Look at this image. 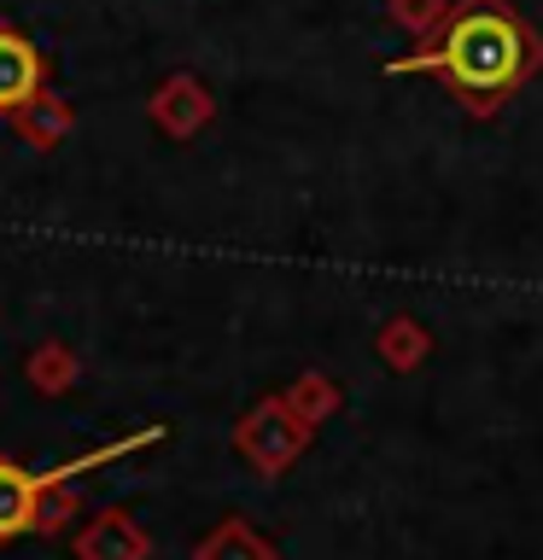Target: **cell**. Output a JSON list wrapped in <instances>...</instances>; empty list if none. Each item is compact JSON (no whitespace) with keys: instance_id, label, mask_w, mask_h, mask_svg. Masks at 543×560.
<instances>
[{"instance_id":"cell-1","label":"cell","mask_w":543,"mask_h":560,"mask_svg":"<svg viewBox=\"0 0 543 560\" xmlns=\"http://www.w3.org/2000/svg\"><path fill=\"white\" fill-rule=\"evenodd\" d=\"M392 77H438L473 117L502 112L543 70V35L508 0H455L420 52L385 65Z\"/></svg>"},{"instance_id":"cell-2","label":"cell","mask_w":543,"mask_h":560,"mask_svg":"<svg viewBox=\"0 0 543 560\" xmlns=\"http://www.w3.org/2000/svg\"><path fill=\"white\" fill-rule=\"evenodd\" d=\"M35 94H42V52L18 30H0V112L30 105Z\"/></svg>"},{"instance_id":"cell-3","label":"cell","mask_w":543,"mask_h":560,"mask_svg":"<svg viewBox=\"0 0 543 560\" xmlns=\"http://www.w3.org/2000/svg\"><path fill=\"white\" fill-rule=\"evenodd\" d=\"M35 508H42V485H35V472L0 462V542L24 537L35 525Z\"/></svg>"},{"instance_id":"cell-4","label":"cell","mask_w":543,"mask_h":560,"mask_svg":"<svg viewBox=\"0 0 543 560\" xmlns=\"http://www.w3.org/2000/svg\"><path fill=\"white\" fill-rule=\"evenodd\" d=\"M164 438V427H140V432H129V438H117V444H100L94 455H70V462H59V467H47V472H35V485H70L77 472H94V467H105V462H117V455H129V450H140V444H158Z\"/></svg>"}]
</instances>
